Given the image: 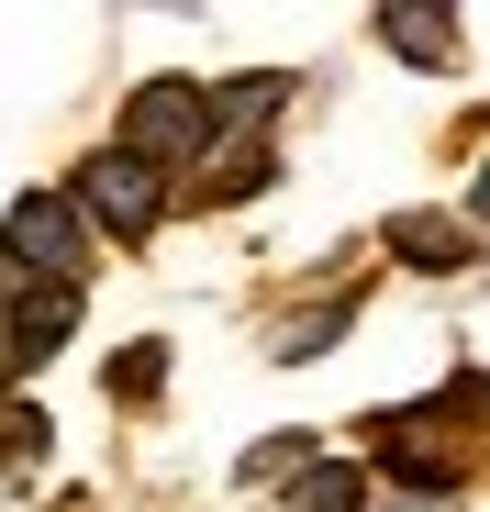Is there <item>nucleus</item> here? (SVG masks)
Instances as JSON below:
<instances>
[{
  "label": "nucleus",
  "instance_id": "12",
  "mask_svg": "<svg viewBox=\"0 0 490 512\" xmlns=\"http://www.w3.org/2000/svg\"><path fill=\"white\" fill-rule=\"evenodd\" d=\"M468 212H490V167H479V179H468Z\"/></svg>",
  "mask_w": 490,
  "mask_h": 512
},
{
  "label": "nucleus",
  "instance_id": "8",
  "mask_svg": "<svg viewBox=\"0 0 490 512\" xmlns=\"http://www.w3.org/2000/svg\"><path fill=\"white\" fill-rule=\"evenodd\" d=\"M390 256H401V268H457V223H390Z\"/></svg>",
  "mask_w": 490,
  "mask_h": 512
},
{
  "label": "nucleus",
  "instance_id": "5",
  "mask_svg": "<svg viewBox=\"0 0 490 512\" xmlns=\"http://www.w3.org/2000/svg\"><path fill=\"white\" fill-rule=\"evenodd\" d=\"M379 34L413 56V67H457V34H446V0H379Z\"/></svg>",
  "mask_w": 490,
  "mask_h": 512
},
{
  "label": "nucleus",
  "instance_id": "11",
  "mask_svg": "<svg viewBox=\"0 0 490 512\" xmlns=\"http://www.w3.org/2000/svg\"><path fill=\"white\" fill-rule=\"evenodd\" d=\"M312 468V435H268V446H245V479H290Z\"/></svg>",
  "mask_w": 490,
  "mask_h": 512
},
{
  "label": "nucleus",
  "instance_id": "3",
  "mask_svg": "<svg viewBox=\"0 0 490 512\" xmlns=\"http://www.w3.org/2000/svg\"><path fill=\"white\" fill-rule=\"evenodd\" d=\"M134 156H179V145H212V101L190 90V78H145L134 90Z\"/></svg>",
  "mask_w": 490,
  "mask_h": 512
},
{
  "label": "nucleus",
  "instance_id": "7",
  "mask_svg": "<svg viewBox=\"0 0 490 512\" xmlns=\"http://www.w3.org/2000/svg\"><path fill=\"white\" fill-rule=\"evenodd\" d=\"M257 179H268V145H257V134H234V145L212 156V179H201V190H212V201H245Z\"/></svg>",
  "mask_w": 490,
  "mask_h": 512
},
{
  "label": "nucleus",
  "instance_id": "2",
  "mask_svg": "<svg viewBox=\"0 0 490 512\" xmlns=\"http://www.w3.org/2000/svg\"><path fill=\"white\" fill-rule=\"evenodd\" d=\"M0 256H23V268H45L56 290H78V268H90V234H78V212H67V201L23 190V201H12V223H0Z\"/></svg>",
  "mask_w": 490,
  "mask_h": 512
},
{
  "label": "nucleus",
  "instance_id": "6",
  "mask_svg": "<svg viewBox=\"0 0 490 512\" xmlns=\"http://www.w3.org/2000/svg\"><path fill=\"white\" fill-rule=\"evenodd\" d=\"M368 501V468H301L290 479V512H357Z\"/></svg>",
  "mask_w": 490,
  "mask_h": 512
},
{
  "label": "nucleus",
  "instance_id": "4",
  "mask_svg": "<svg viewBox=\"0 0 490 512\" xmlns=\"http://www.w3.org/2000/svg\"><path fill=\"white\" fill-rule=\"evenodd\" d=\"M67 334H78V290H56V279L34 301H0V357H12V368H45Z\"/></svg>",
  "mask_w": 490,
  "mask_h": 512
},
{
  "label": "nucleus",
  "instance_id": "1",
  "mask_svg": "<svg viewBox=\"0 0 490 512\" xmlns=\"http://www.w3.org/2000/svg\"><path fill=\"white\" fill-rule=\"evenodd\" d=\"M78 223H101V234H156V212H168V179H156V156H134V145H101L90 167H78Z\"/></svg>",
  "mask_w": 490,
  "mask_h": 512
},
{
  "label": "nucleus",
  "instance_id": "10",
  "mask_svg": "<svg viewBox=\"0 0 490 512\" xmlns=\"http://www.w3.org/2000/svg\"><path fill=\"white\" fill-rule=\"evenodd\" d=\"M335 334H346V301H323V312H301V323L279 334V357H323Z\"/></svg>",
  "mask_w": 490,
  "mask_h": 512
},
{
  "label": "nucleus",
  "instance_id": "9",
  "mask_svg": "<svg viewBox=\"0 0 490 512\" xmlns=\"http://www.w3.org/2000/svg\"><path fill=\"white\" fill-rule=\"evenodd\" d=\"M156 390H168V346H123V357H112V401H134V412H145Z\"/></svg>",
  "mask_w": 490,
  "mask_h": 512
}]
</instances>
